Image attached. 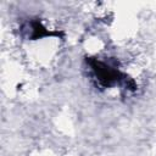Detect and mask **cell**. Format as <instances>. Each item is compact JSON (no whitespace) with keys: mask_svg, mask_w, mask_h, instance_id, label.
Wrapping results in <instances>:
<instances>
[{"mask_svg":"<svg viewBox=\"0 0 156 156\" xmlns=\"http://www.w3.org/2000/svg\"><path fill=\"white\" fill-rule=\"evenodd\" d=\"M54 33L49 32L40 22H32L30 23V38L32 39H38L43 37H51Z\"/></svg>","mask_w":156,"mask_h":156,"instance_id":"2","label":"cell"},{"mask_svg":"<svg viewBox=\"0 0 156 156\" xmlns=\"http://www.w3.org/2000/svg\"><path fill=\"white\" fill-rule=\"evenodd\" d=\"M88 62L91 66L93 72L101 85L107 88V87H112L117 83L127 82L126 76L122 74L117 68H113L110 65L101 62L96 58H89Z\"/></svg>","mask_w":156,"mask_h":156,"instance_id":"1","label":"cell"}]
</instances>
